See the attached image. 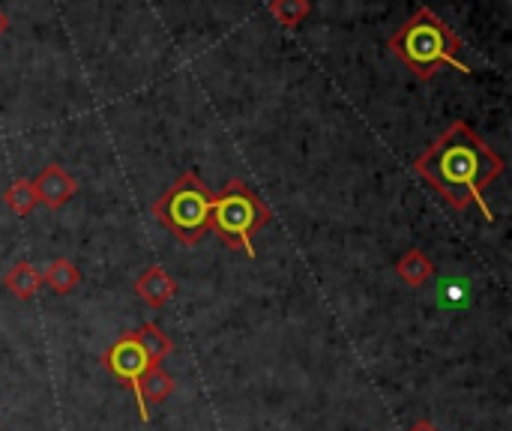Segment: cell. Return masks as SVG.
<instances>
[{"mask_svg":"<svg viewBox=\"0 0 512 431\" xmlns=\"http://www.w3.org/2000/svg\"><path fill=\"white\" fill-rule=\"evenodd\" d=\"M414 168L453 210L462 213L471 204H480L483 216L489 222L495 219L489 201L483 198V189L504 174V159L468 123H453L438 141L429 144Z\"/></svg>","mask_w":512,"mask_h":431,"instance_id":"6da1fadb","label":"cell"},{"mask_svg":"<svg viewBox=\"0 0 512 431\" xmlns=\"http://www.w3.org/2000/svg\"><path fill=\"white\" fill-rule=\"evenodd\" d=\"M462 39L450 30V24L432 9H417L399 33L390 36V51L420 78L429 81L441 66H456L459 72H471L462 57Z\"/></svg>","mask_w":512,"mask_h":431,"instance_id":"7a4b0ae2","label":"cell"},{"mask_svg":"<svg viewBox=\"0 0 512 431\" xmlns=\"http://www.w3.org/2000/svg\"><path fill=\"white\" fill-rule=\"evenodd\" d=\"M273 219V210L243 183L228 180L219 195H213L210 204V231L219 234V240L228 249H240L249 258H255L252 237Z\"/></svg>","mask_w":512,"mask_h":431,"instance_id":"3957f363","label":"cell"},{"mask_svg":"<svg viewBox=\"0 0 512 431\" xmlns=\"http://www.w3.org/2000/svg\"><path fill=\"white\" fill-rule=\"evenodd\" d=\"M210 204L213 195L204 186V180L192 171H186L156 204H153V216L183 243V246H195L201 243V237L210 231Z\"/></svg>","mask_w":512,"mask_h":431,"instance_id":"277c9868","label":"cell"},{"mask_svg":"<svg viewBox=\"0 0 512 431\" xmlns=\"http://www.w3.org/2000/svg\"><path fill=\"white\" fill-rule=\"evenodd\" d=\"M105 366H108V372L123 384V387H129L132 390V396H135V408H138V414H141V423H147V405H144V396H141V378L147 375V369L153 366L147 357H144V351L138 348V342H135V336L132 333H126V336H120L111 348H108V354H105Z\"/></svg>","mask_w":512,"mask_h":431,"instance_id":"5b68a950","label":"cell"},{"mask_svg":"<svg viewBox=\"0 0 512 431\" xmlns=\"http://www.w3.org/2000/svg\"><path fill=\"white\" fill-rule=\"evenodd\" d=\"M30 186H33L36 201H42V204L51 207V210L63 207V204L78 192L72 174H69L66 168H60V165H45V168L30 180Z\"/></svg>","mask_w":512,"mask_h":431,"instance_id":"8992f818","label":"cell"},{"mask_svg":"<svg viewBox=\"0 0 512 431\" xmlns=\"http://www.w3.org/2000/svg\"><path fill=\"white\" fill-rule=\"evenodd\" d=\"M135 291H138V297H141L147 306L159 309V306H165V303L177 294V282L165 273V267L153 264V267H147V270L138 276Z\"/></svg>","mask_w":512,"mask_h":431,"instance_id":"52a82bcc","label":"cell"},{"mask_svg":"<svg viewBox=\"0 0 512 431\" xmlns=\"http://www.w3.org/2000/svg\"><path fill=\"white\" fill-rule=\"evenodd\" d=\"M396 273H399V279H402L405 285H411V288H423V285L432 279L435 264L429 261V255H426V252L411 249V252H405V255L399 258Z\"/></svg>","mask_w":512,"mask_h":431,"instance_id":"ba28073f","label":"cell"},{"mask_svg":"<svg viewBox=\"0 0 512 431\" xmlns=\"http://www.w3.org/2000/svg\"><path fill=\"white\" fill-rule=\"evenodd\" d=\"M132 336H135L138 348L144 351V357H147L153 366H159V363H162V360H165V357L174 351L171 339H168V336H165V333H162V330H159L153 321H147V324H144L141 330H135Z\"/></svg>","mask_w":512,"mask_h":431,"instance_id":"9c48e42d","label":"cell"},{"mask_svg":"<svg viewBox=\"0 0 512 431\" xmlns=\"http://www.w3.org/2000/svg\"><path fill=\"white\" fill-rule=\"evenodd\" d=\"M54 294H69L78 282H81V273L75 270V264L69 258H57L45 267V273L39 276Z\"/></svg>","mask_w":512,"mask_h":431,"instance_id":"30bf717a","label":"cell"},{"mask_svg":"<svg viewBox=\"0 0 512 431\" xmlns=\"http://www.w3.org/2000/svg\"><path fill=\"white\" fill-rule=\"evenodd\" d=\"M3 285H6V288H9V294H15L18 300H30V297L39 291L42 279H39V273H36L27 261H18V264L6 273Z\"/></svg>","mask_w":512,"mask_h":431,"instance_id":"8fae6325","label":"cell"},{"mask_svg":"<svg viewBox=\"0 0 512 431\" xmlns=\"http://www.w3.org/2000/svg\"><path fill=\"white\" fill-rule=\"evenodd\" d=\"M171 393H174V378H171L165 369L150 366V369H147V375L141 378V396H144V405H147V402L159 405V402H165Z\"/></svg>","mask_w":512,"mask_h":431,"instance_id":"7c38bea8","label":"cell"},{"mask_svg":"<svg viewBox=\"0 0 512 431\" xmlns=\"http://www.w3.org/2000/svg\"><path fill=\"white\" fill-rule=\"evenodd\" d=\"M312 3L309 0H270V15L282 24V27H297L309 18Z\"/></svg>","mask_w":512,"mask_h":431,"instance_id":"4fadbf2b","label":"cell"},{"mask_svg":"<svg viewBox=\"0 0 512 431\" xmlns=\"http://www.w3.org/2000/svg\"><path fill=\"white\" fill-rule=\"evenodd\" d=\"M3 204H6L12 213L27 216V213H33V207H36L39 201H36V195H33L30 180H15V183L3 192Z\"/></svg>","mask_w":512,"mask_h":431,"instance_id":"5bb4252c","label":"cell"},{"mask_svg":"<svg viewBox=\"0 0 512 431\" xmlns=\"http://www.w3.org/2000/svg\"><path fill=\"white\" fill-rule=\"evenodd\" d=\"M411 431H438V429H435L432 423H426V420H423V423H417V426H414Z\"/></svg>","mask_w":512,"mask_h":431,"instance_id":"9a60e30c","label":"cell"},{"mask_svg":"<svg viewBox=\"0 0 512 431\" xmlns=\"http://www.w3.org/2000/svg\"><path fill=\"white\" fill-rule=\"evenodd\" d=\"M6 27H9V18H6V15H3V12H0V36H3V33H6Z\"/></svg>","mask_w":512,"mask_h":431,"instance_id":"2e32d148","label":"cell"}]
</instances>
